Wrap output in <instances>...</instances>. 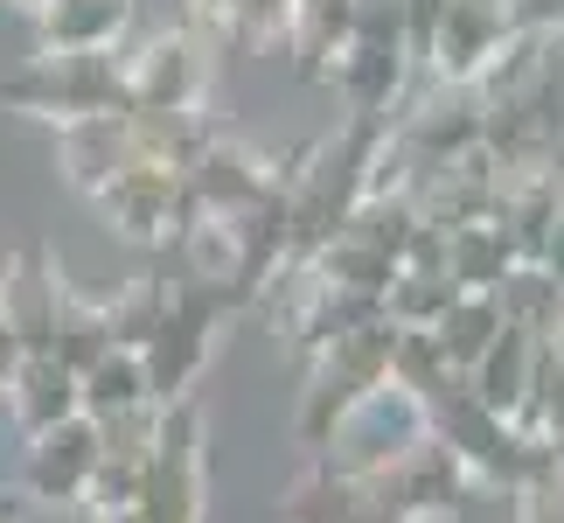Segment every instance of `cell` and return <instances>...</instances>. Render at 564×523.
Segmentation results:
<instances>
[{
	"mask_svg": "<svg viewBox=\"0 0 564 523\" xmlns=\"http://www.w3.org/2000/svg\"><path fill=\"white\" fill-rule=\"evenodd\" d=\"M230 42H279L293 29V0H195Z\"/></svg>",
	"mask_w": 564,
	"mask_h": 523,
	"instance_id": "obj_21",
	"label": "cell"
},
{
	"mask_svg": "<svg viewBox=\"0 0 564 523\" xmlns=\"http://www.w3.org/2000/svg\"><path fill=\"white\" fill-rule=\"evenodd\" d=\"M419 440H425V405L411 398V391L383 384V391H370V398L335 426V440L321 447V453H328L321 468L341 474V482H377V474H390Z\"/></svg>",
	"mask_w": 564,
	"mask_h": 523,
	"instance_id": "obj_3",
	"label": "cell"
},
{
	"mask_svg": "<svg viewBox=\"0 0 564 523\" xmlns=\"http://www.w3.org/2000/svg\"><path fill=\"white\" fill-rule=\"evenodd\" d=\"M140 523H203V412L188 398L161 412V440L140 482Z\"/></svg>",
	"mask_w": 564,
	"mask_h": 523,
	"instance_id": "obj_4",
	"label": "cell"
},
{
	"mask_svg": "<svg viewBox=\"0 0 564 523\" xmlns=\"http://www.w3.org/2000/svg\"><path fill=\"white\" fill-rule=\"evenodd\" d=\"M377 482L390 489V503L404 510V523H446V516H460L474 474H467V461L446 440H432V433H425V440L411 447L398 468L377 474Z\"/></svg>",
	"mask_w": 564,
	"mask_h": 523,
	"instance_id": "obj_8",
	"label": "cell"
},
{
	"mask_svg": "<svg viewBox=\"0 0 564 523\" xmlns=\"http://www.w3.org/2000/svg\"><path fill=\"white\" fill-rule=\"evenodd\" d=\"M77 398H84V419H119L133 405H154L147 398V363L133 342H112L91 370H77Z\"/></svg>",
	"mask_w": 564,
	"mask_h": 523,
	"instance_id": "obj_16",
	"label": "cell"
},
{
	"mask_svg": "<svg viewBox=\"0 0 564 523\" xmlns=\"http://www.w3.org/2000/svg\"><path fill=\"white\" fill-rule=\"evenodd\" d=\"M98 216L112 224L119 237L133 245H182V237L203 224V195L188 189L182 168H161V161H126L105 189H91Z\"/></svg>",
	"mask_w": 564,
	"mask_h": 523,
	"instance_id": "obj_2",
	"label": "cell"
},
{
	"mask_svg": "<svg viewBox=\"0 0 564 523\" xmlns=\"http://www.w3.org/2000/svg\"><path fill=\"white\" fill-rule=\"evenodd\" d=\"M516 35V0H446L440 29H432V77L440 84H474Z\"/></svg>",
	"mask_w": 564,
	"mask_h": 523,
	"instance_id": "obj_7",
	"label": "cell"
},
{
	"mask_svg": "<svg viewBox=\"0 0 564 523\" xmlns=\"http://www.w3.org/2000/svg\"><path fill=\"white\" fill-rule=\"evenodd\" d=\"M56 154H63V174L91 195L105 189L112 174L133 161V134H126V113H105V119H77V126H56Z\"/></svg>",
	"mask_w": 564,
	"mask_h": 523,
	"instance_id": "obj_13",
	"label": "cell"
},
{
	"mask_svg": "<svg viewBox=\"0 0 564 523\" xmlns=\"http://www.w3.org/2000/svg\"><path fill=\"white\" fill-rule=\"evenodd\" d=\"M0 523H14V510H0Z\"/></svg>",
	"mask_w": 564,
	"mask_h": 523,
	"instance_id": "obj_27",
	"label": "cell"
},
{
	"mask_svg": "<svg viewBox=\"0 0 564 523\" xmlns=\"http://www.w3.org/2000/svg\"><path fill=\"white\" fill-rule=\"evenodd\" d=\"M516 523H564V468L516 489Z\"/></svg>",
	"mask_w": 564,
	"mask_h": 523,
	"instance_id": "obj_22",
	"label": "cell"
},
{
	"mask_svg": "<svg viewBox=\"0 0 564 523\" xmlns=\"http://www.w3.org/2000/svg\"><path fill=\"white\" fill-rule=\"evenodd\" d=\"M8 8H21V14H35V8H50V0H8Z\"/></svg>",
	"mask_w": 564,
	"mask_h": 523,
	"instance_id": "obj_25",
	"label": "cell"
},
{
	"mask_svg": "<svg viewBox=\"0 0 564 523\" xmlns=\"http://www.w3.org/2000/svg\"><path fill=\"white\" fill-rule=\"evenodd\" d=\"M119 335H112V314L98 308V300H77L70 287H63V308H56V356L70 363V370H91L105 349H112Z\"/></svg>",
	"mask_w": 564,
	"mask_h": 523,
	"instance_id": "obj_19",
	"label": "cell"
},
{
	"mask_svg": "<svg viewBox=\"0 0 564 523\" xmlns=\"http://www.w3.org/2000/svg\"><path fill=\"white\" fill-rule=\"evenodd\" d=\"M536 266H544V273L557 279V287H564V216L551 224V237H544V258H536Z\"/></svg>",
	"mask_w": 564,
	"mask_h": 523,
	"instance_id": "obj_23",
	"label": "cell"
},
{
	"mask_svg": "<svg viewBox=\"0 0 564 523\" xmlns=\"http://www.w3.org/2000/svg\"><path fill=\"white\" fill-rule=\"evenodd\" d=\"M446 273H453L460 293H495L516 273V252L502 245L495 224H453L446 231Z\"/></svg>",
	"mask_w": 564,
	"mask_h": 523,
	"instance_id": "obj_17",
	"label": "cell"
},
{
	"mask_svg": "<svg viewBox=\"0 0 564 523\" xmlns=\"http://www.w3.org/2000/svg\"><path fill=\"white\" fill-rule=\"evenodd\" d=\"M551 453H557V468H564V440H557V447H551Z\"/></svg>",
	"mask_w": 564,
	"mask_h": 523,
	"instance_id": "obj_26",
	"label": "cell"
},
{
	"mask_svg": "<svg viewBox=\"0 0 564 523\" xmlns=\"http://www.w3.org/2000/svg\"><path fill=\"white\" fill-rule=\"evenodd\" d=\"M98 419H63L50 433H29V453H21V482H29L35 503L50 510H77L91 503V482H98Z\"/></svg>",
	"mask_w": 564,
	"mask_h": 523,
	"instance_id": "obj_6",
	"label": "cell"
},
{
	"mask_svg": "<svg viewBox=\"0 0 564 523\" xmlns=\"http://www.w3.org/2000/svg\"><path fill=\"white\" fill-rule=\"evenodd\" d=\"M453 300H460L453 273H411V266H398V279H390V293H383V314L398 321V329H432Z\"/></svg>",
	"mask_w": 564,
	"mask_h": 523,
	"instance_id": "obj_20",
	"label": "cell"
},
{
	"mask_svg": "<svg viewBox=\"0 0 564 523\" xmlns=\"http://www.w3.org/2000/svg\"><path fill=\"white\" fill-rule=\"evenodd\" d=\"M279 523H404V510L390 503L383 482H341L321 468L314 482H300L279 503Z\"/></svg>",
	"mask_w": 564,
	"mask_h": 523,
	"instance_id": "obj_10",
	"label": "cell"
},
{
	"mask_svg": "<svg viewBox=\"0 0 564 523\" xmlns=\"http://www.w3.org/2000/svg\"><path fill=\"white\" fill-rule=\"evenodd\" d=\"M140 0H50L35 8V42L42 50H126Z\"/></svg>",
	"mask_w": 564,
	"mask_h": 523,
	"instance_id": "obj_11",
	"label": "cell"
},
{
	"mask_svg": "<svg viewBox=\"0 0 564 523\" xmlns=\"http://www.w3.org/2000/svg\"><path fill=\"white\" fill-rule=\"evenodd\" d=\"M460 377H467V391H474L488 412L516 419V405L530 398V377H536V335H530V329H509V321H502V335H495V342L481 349V363L460 370Z\"/></svg>",
	"mask_w": 564,
	"mask_h": 523,
	"instance_id": "obj_12",
	"label": "cell"
},
{
	"mask_svg": "<svg viewBox=\"0 0 564 523\" xmlns=\"http://www.w3.org/2000/svg\"><path fill=\"white\" fill-rule=\"evenodd\" d=\"M119 56H126L133 113H195L209 92V50L188 29H161L140 50H119Z\"/></svg>",
	"mask_w": 564,
	"mask_h": 523,
	"instance_id": "obj_5",
	"label": "cell"
},
{
	"mask_svg": "<svg viewBox=\"0 0 564 523\" xmlns=\"http://www.w3.org/2000/svg\"><path fill=\"white\" fill-rule=\"evenodd\" d=\"M8 105H21L35 119H56V126L133 113L126 56L119 50H42V56H29V71L8 77Z\"/></svg>",
	"mask_w": 564,
	"mask_h": 523,
	"instance_id": "obj_1",
	"label": "cell"
},
{
	"mask_svg": "<svg viewBox=\"0 0 564 523\" xmlns=\"http://www.w3.org/2000/svg\"><path fill=\"white\" fill-rule=\"evenodd\" d=\"M356 8L362 0H293V56H300V71L307 77H335V63L341 50L356 42Z\"/></svg>",
	"mask_w": 564,
	"mask_h": 523,
	"instance_id": "obj_15",
	"label": "cell"
},
{
	"mask_svg": "<svg viewBox=\"0 0 564 523\" xmlns=\"http://www.w3.org/2000/svg\"><path fill=\"white\" fill-rule=\"evenodd\" d=\"M495 335H502V308H495V293H460L440 321H432V342H440L446 370H474Z\"/></svg>",
	"mask_w": 564,
	"mask_h": 523,
	"instance_id": "obj_18",
	"label": "cell"
},
{
	"mask_svg": "<svg viewBox=\"0 0 564 523\" xmlns=\"http://www.w3.org/2000/svg\"><path fill=\"white\" fill-rule=\"evenodd\" d=\"M188 189L203 195V210H209V216H237V210H251L258 195L272 189V174L258 168L251 154H237V147L216 134V140L203 147V161L188 168Z\"/></svg>",
	"mask_w": 564,
	"mask_h": 523,
	"instance_id": "obj_14",
	"label": "cell"
},
{
	"mask_svg": "<svg viewBox=\"0 0 564 523\" xmlns=\"http://www.w3.org/2000/svg\"><path fill=\"white\" fill-rule=\"evenodd\" d=\"M84 523H140V503H133V510H91Z\"/></svg>",
	"mask_w": 564,
	"mask_h": 523,
	"instance_id": "obj_24",
	"label": "cell"
},
{
	"mask_svg": "<svg viewBox=\"0 0 564 523\" xmlns=\"http://www.w3.org/2000/svg\"><path fill=\"white\" fill-rule=\"evenodd\" d=\"M0 391H8L21 433H50V426H63V419H77V412H84V398H77V370L63 363L56 349H29Z\"/></svg>",
	"mask_w": 564,
	"mask_h": 523,
	"instance_id": "obj_9",
	"label": "cell"
}]
</instances>
